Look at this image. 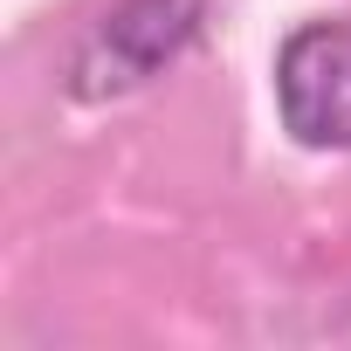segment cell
<instances>
[{"mask_svg": "<svg viewBox=\"0 0 351 351\" xmlns=\"http://www.w3.org/2000/svg\"><path fill=\"white\" fill-rule=\"evenodd\" d=\"M207 35V0H110L76 35L62 62V90L76 104H110L172 76Z\"/></svg>", "mask_w": 351, "mask_h": 351, "instance_id": "1", "label": "cell"}, {"mask_svg": "<svg viewBox=\"0 0 351 351\" xmlns=\"http://www.w3.org/2000/svg\"><path fill=\"white\" fill-rule=\"evenodd\" d=\"M276 117L303 152H351V14H324L276 49Z\"/></svg>", "mask_w": 351, "mask_h": 351, "instance_id": "2", "label": "cell"}]
</instances>
